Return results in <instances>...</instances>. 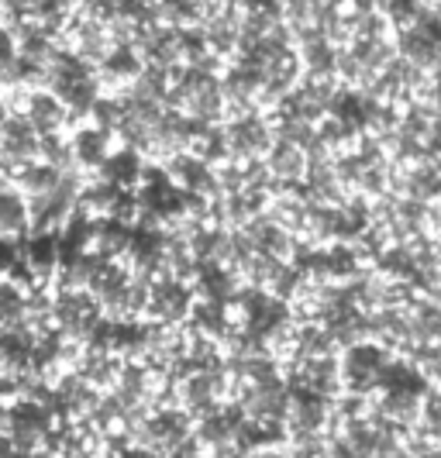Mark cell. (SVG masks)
Here are the masks:
<instances>
[{
    "label": "cell",
    "mask_w": 441,
    "mask_h": 458,
    "mask_svg": "<svg viewBox=\"0 0 441 458\" xmlns=\"http://www.w3.org/2000/svg\"><path fill=\"white\" fill-rule=\"evenodd\" d=\"M7 117H11V107H7V100H4V97H0V124H4V121H7Z\"/></svg>",
    "instance_id": "7c38bea8"
},
{
    "label": "cell",
    "mask_w": 441,
    "mask_h": 458,
    "mask_svg": "<svg viewBox=\"0 0 441 458\" xmlns=\"http://www.w3.org/2000/svg\"><path fill=\"white\" fill-rule=\"evenodd\" d=\"M14 63H18V35L7 24H0V69L7 72Z\"/></svg>",
    "instance_id": "30bf717a"
},
{
    "label": "cell",
    "mask_w": 441,
    "mask_h": 458,
    "mask_svg": "<svg viewBox=\"0 0 441 458\" xmlns=\"http://www.w3.org/2000/svg\"><path fill=\"white\" fill-rule=\"evenodd\" d=\"M28 293L21 283L14 279H0V327H11V324H21L24 307H28Z\"/></svg>",
    "instance_id": "52a82bcc"
},
{
    "label": "cell",
    "mask_w": 441,
    "mask_h": 458,
    "mask_svg": "<svg viewBox=\"0 0 441 458\" xmlns=\"http://www.w3.org/2000/svg\"><path fill=\"white\" fill-rule=\"evenodd\" d=\"M24 117L35 124L38 135H55L70 124V107L63 104V97L52 90H31L28 104H24Z\"/></svg>",
    "instance_id": "7a4b0ae2"
},
{
    "label": "cell",
    "mask_w": 441,
    "mask_h": 458,
    "mask_svg": "<svg viewBox=\"0 0 441 458\" xmlns=\"http://www.w3.org/2000/svg\"><path fill=\"white\" fill-rule=\"evenodd\" d=\"M225 131L232 141V156H238V159H266L269 145L276 141V131H269V124L256 111L238 114Z\"/></svg>",
    "instance_id": "6da1fadb"
},
{
    "label": "cell",
    "mask_w": 441,
    "mask_h": 458,
    "mask_svg": "<svg viewBox=\"0 0 441 458\" xmlns=\"http://www.w3.org/2000/svg\"><path fill=\"white\" fill-rule=\"evenodd\" d=\"M0 458H21V448L7 435H0Z\"/></svg>",
    "instance_id": "8fae6325"
},
{
    "label": "cell",
    "mask_w": 441,
    "mask_h": 458,
    "mask_svg": "<svg viewBox=\"0 0 441 458\" xmlns=\"http://www.w3.org/2000/svg\"><path fill=\"white\" fill-rule=\"evenodd\" d=\"M0 80H4V69H0Z\"/></svg>",
    "instance_id": "4fadbf2b"
},
{
    "label": "cell",
    "mask_w": 441,
    "mask_h": 458,
    "mask_svg": "<svg viewBox=\"0 0 441 458\" xmlns=\"http://www.w3.org/2000/svg\"><path fill=\"white\" fill-rule=\"evenodd\" d=\"M141 69H145V63H141V55L131 46H111V52L100 59V72H104L107 80H114V83H131V80H139Z\"/></svg>",
    "instance_id": "8992f818"
},
{
    "label": "cell",
    "mask_w": 441,
    "mask_h": 458,
    "mask_svg": "<svg viewBox=\"0 0 441 458\" xmlns=\"http://www.w3.org/2000/svg\"><path fill=\"white\" fill-rule=\"evenodd\" d=\"M383 7H386V14H390V21H394L396 28H411V24H418V18L424 14V11H420V0H386Z\"/></svg>",
    "instance_id": "9c48e42d"
},
{
    "label": "cell",
    "mask_w": 441,
    "mask_h": 458,
    "mask_svg": "<svg viewBox=\"0 0 441 458\" xmlns=\"http://www.w3.org/2000/svg\"><path fill=\"white\" fill-rule=\"evenodd\" d=\"M111 131H104L100 124H87V128H76L70 131V145H72V165L76 169H87V173H97L104 159L114 152L111 148Z\"/></svg>",
    "instance_id": "277c9868"
},
{
    "label": "cell",
    "mask_w": 441,
    "mask_h": 458,
    "mask_svg": "<svg viewBox=\"0 0 441 458\" xmlns=\"http://www.w3.org/2000/svg\"><path fill=\"white\" fill-rule=\"evenodd\" d=\"M31 231V207L18 186H0V234L24 238Z\"/></svg>",
    "instance_id": "5b68a950"
},
{
    "label": "cell",
    "mask_w": 441,
    "mask_h": 458,
    "mask_svg": "<svg viewBox=\"0 0 441 458\" xmlns=\"http://www.w3.org/2000/svg\"><path fill=\"white\" fill-rule=\"evenodd\" d=\"M145 169H148V165H145L139 148L121 145V148H114V152L104 159V165L97 169V176L107 180V183H114L117 190H124V193H135L141 183V176H145Z\"/></svg>",
    "instance_id": "3957f363"
},
{
    "label": "cell",
    "mask_w": 441,
    "mask_h": 458,
    "mask_svg": "<svg viewBox=\"0 0 441 458\" xmlns=\"http://www.w3.org/2000/svg\"><path fill=\"white\" fill-rule=\"evenodd\" d=\"M24 266V242L14 234H0V279L14 276Z\"/></svg>",
    "instance_id": "ba28073f"
}]
</instances>
